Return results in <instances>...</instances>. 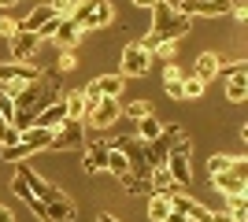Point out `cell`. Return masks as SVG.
I'll return each instance as SVG.
<instances>
[{
  "label": "cell",
  "mask_w": 248,
  "mask_h": 222,
  "mask_svg": "<svg viewBox=\"0 0 248 222\" xmlns=\"http://www.w3.org/2000/svg\"><path fill=\"white\" fill-rule=\"evenodd\" d=\"M126 89V78L123 74H100V78H93V82L82 89L85 100H119Z\"/></svg>",
  "instance_id": "9c48e42d"
},
{
  "label": "cell",
  "mask_w": 248,
  "mask_h": 222,
  "mask_svg": "<svg viewBox=\"0 0 248 222\" xmlns=\"http://www.w3.org/2000/svg\"><path fill=\"white\" fill-rule=\"evenodd\" d=\"M63 122H67V107H63V96L56 100V104L41 107V111L33 115V126H41V130H56V126H63Z\"/></svg>",
  "instance_id": "2e32d148"
},
{
  "label": "cell",
  "mask_w": 248,
  "mask_h": 222,
  "mask_svg": "<svg viewBox=\"0 0 248 222\" xmlns=\"http://www.w3.org/2000/svg\"><path fill=\"white\" fill-rule=\"evenodd\" d=\"M48 8L56 11V15H60V19H67V15H71V11L78 8V0H52Z\"/></svg>",
  "instance_id": "d590c367"
},
{
  "label": "cell",
  "mask_w": 248,
  "mask_h": 222,
  "mask_svg": "<svg viewBox=\"0 0 248 222\" xmlns=\"http://www.w3.org/2000/svg\"><path fill=\"white\" fill-rule=\"evenodd\" d=\"M19 137H22V130H15V126H0V148L19 145Z\"/></svg>",
  "instance_id": "d6a6232c"
},
{
  "label": "cell",
  "mask_w": 248,
  "mask_h": 222,
  "mask_svg": "<svg viewBox=\"0 0 248 222\" xmlns=\"http://www.w3.org/2000/svg\"><path fill=\"white\" fill-rule=\"evenodd\" d=\"M85 122H74V118H67L63 126H56L52 130V152H74V148H82L85 145Z\"/></svg>",
  "instance_id": "52a82bcc"
},
{
  "label": "cell",
  "mask_w": 248,
  "mask_h": 222,
  "mask_svg": "<svg viewBox=\"0 0 248 222\" xmlns=\"http://www.w3.org/2000/svg\"><path fill=\"white\" fill-rule=\"evenodd\" d=\"M200 4H222V8H230L233 0H200Z\"/></svg>",
  "instance_id": "f6af8a7d"
},
{
  "label": "cell",
  "mask_w": 248,
  "mask_h": 222,
  "mask_svg": "<svg viewBox=\"0 0 248 222\" xmlns=\"http://www.w3.org/2000/svg\"><path fill=\"white\" fill-rule=\"evenodd\" d=\"M167 222H186V219H182V215H174V211H170V219H167Z\"/></svg>",
  "instance_id": "bcb514c9"
},
{
  "label": "cell",
  "mask_w": 248,
  "mask_h": 222,
  "mask_svg": "<svg viewBox=\"0 0 248 222\" xmlns=\"http://www.w3.org/2000/svg\"><path fill=\"white\" fill-rule=\"evenodd\" d=\"M218 63H222L218 52H200L197 63H193V74H197L200 82H211V78H218Z\"/></svg>",
  "instance_id": "d6986e66"
},
{
  "label": "cell",
  "mask_w": 248,
  "mask_h": 222,
  "mask_svg": "<svg viewBox=\"0 0 248 222\" xmlns=\"http://www.w3.org/2000/svg\"><path fill=\"white\" fill-rule=\"evenodd\" d=\"M30 156H37L26 141H19V145H11V148H0V159L4 163H22V159H30Z\"/></svg>",
  "instance_id": "484cf974"
},
{
  "label": "cell",
  "mask_w": 248,
  "mask_h": 222,
  "mask_svg": "<svg viewBox=\"0 0 248 222\" xmlns=\"http://www.w3.org/2000/svg\"><path fill=\"white\" fill-rule=\"evenodd\" d=\"M211 222H233V219H230L226 211H211Z\"/></svg>",
  "instance_id": "7bdbcfd3"
},
{
  "label": "cell",
  "mask_w": 248,
  "mask_h": 222,
  "mask_svg": "<svg viewBox=\"0 0 248 222\" xmlns=\"http://www.w3.org/2000/svg\"><path fill=\"white\" fill-rule=\"evenodd\" d=\"M159 137H163V126H159L155 115L137 118V141H141V145H152V141H159Z\"/></svg>",
  "instance_id": "7402d4cb"
},
{
  "label": "cell",
  "mask_w": 248,
  "mask_h": 222,
  "mask_svg": "<svg viewBox=\"0 0 248 222\" xmlns=\"http://www.w3.org/2000/svg\"><path fill=\"white\" fill-rule=\"evenodd\" d=\"M163 141L167 145H178V141H186V130L178 126V122H170V126H163Z\"/></svg>",
  "instance_id": "e575fe53"
},
{
  "label": "cell",
  "mask_w": 248,
  "mask_h": 222,
  "mask_svg": "<svg viewBox=\"0 0 248 222\" xmlns=\"http://www.w3.org/2000/svg\"><path fill=\"white\" fill-rule=\"evenodd\" d=\"M33 78H41V71H37L33 63H11L8 59V63H0V93L15 100Z\"/></svg>",
  "instance_id": "277c9868"
},
{
  "label": "cell",
  "mask_w": 248,
  "mask_h": 222,
  "mask_svg": "<svg viewBox=\"0 0 248 222\" xmlns=\"http://www.w3.org/2000/svg\"><path fill=\"white\" fill-rule=\"evenodd\" d=\"M178 78H186V71H178L174 63H167V71H163V82H178Z\"/></svg>",
  "instance_id": "74e56055"
},
{
  "label": "cell",
  "mask_w": 248,
  "mask_h": 222,
  "mask_svg": "<svg viewBox=\"0 0 248 222\" xmlns=\"http://www.w3.org/2000/svg\"><path fill=\"white\" fill-rule=\"evenodd\" d=\"M148 219L152 222H167L170 219V200H167V196H152V200H148Z\"/></svg>",
  "instance_id": "f1b7e54d"
},
{
  "label": "cell",
  "mask_w": 248,
  "mask_h": 222,
  "mask_svg": "<svg viewBox=\"0 0 248 222\" xmlns=\"http://www.w3.org/2000/svg\"><path fill=\"white\" fill-rule=\"evenodd\" d=\"M226 100L230 104H245L248 100V71L226 74Z\"/></svg>",
  "instance_id": "ac0fdd59"
},
{
  "label": "cell",
  "mask_w": 248,
  "mask_h": 222,
  "mask_svg": "<svg viewBox=\"0 0 248 222\" xmlns=\"http://www.w3.org/2000/svg\"><path fill=\"white\" fill-rule=\"evenodd\" d=\"M189 156H193V145H189V141H178V145H170V152H167V163H163V167L170 170L174 185H189V181H193Z\"/></svg>",
  "instance_id": "8992f818"
},
{
  "label": "cell",
  "mask_w": 248,
  "mask_h": 222,
  "mask_svg": "<svg viewBox=\"0 0 248 222\" xmlns=\"http://www.w3.org/2000/svg\"><path fill=\"white\" fill-rule=\"evenodd\" d=\"M8 48H11V63H33V59L41 56V37H37V33L19 30L8 41Z\"/></svg>",
  "instance_id": "8fae6325"
},
{
  "label": "cell",
  "mask_w": 248,
  "mask_h": 222,
  "mask_svg": "<svg viewBox=\"0 0 248 222\" xmlns=\"http://www.w3.org/2000/svg\"><path fill=\"white\" fill-rule=\"evenodd\" d=\"M0 222H15V215H11V207H4V204H0Z\"/></svg>",
  "instance_id": "b9f144b4"
},
{
  "label": "cell",
  "mask_w": 248,
  "mask_h": 222,
  "mask_svg": "<svg viewBox=\"0 0 248 222\" xmlns=\"http://www.w3.org/2000/svg\"><path fill=\"white\" fill-rule=\"evenodd\" d=\"M63 107H67V118L82 122V118H85V107H89V100L82 96V89H67V93H63Z\"/></svg>",
  "instance_id": "ffe728a7"
},
{
  "label": "cell",
  "mask_w": 248,
  "mask_h": 222,
  "mask_svg": "<svg viewBox=\"0 0 248 222\" xmlns=\"http://www.w3.org/2000/svg\"><path fill=\"white\" fill-rule=\"evenodd\" d=\"M119 115H123V104L119 100H89V107H85V130H108L119 122Z\"/></svg>",
  "instance_id": "5b68a950"
},
{
  "label": "cell",
  "mask_w": 248,
  "mask_h": 222,
  "mask_svg": "<svg viewBox=\"0 0 248 222\" xmlns=\"http://www.w3.org/2000/svg\"><path fill=\"white\" fill-rule=\"evenodd\" d=\"M48 19H56V11L48 8V4H41V8H33L30 15H26V19H19V30H26V33H37L45 26V22Z\"/></svg>",
  "instance_id": "44dd1931"
},
{
  "label": "cell",
  "mask_w": 248,
  "mask_h": 222,
  "mask_svg": "<svg viewBox=\"0 0 248 222\" xmlns=\"http://www.w3.org/2000/svg\"><path fill=\"white\" fill-rule=\"evenodd\" d=\"M85 156H82V170L85 174H100L104 167H108V141H100V137H85Z\"/></svg>",
  "instance_id": "7c38bea8"
},
{
  "label": "cell",
  "mask_w": 248,
  "mask_h": 222,
  "mask_svg": "<svg viewBox=\"0 0 248 222\" xmlns=\"http://www.w3.org/2000/svg\"><path fill=\"white\" fill-rule=\"evenodd\" d=\"M226 215L233 222H248V196H226Z\"/></svg>",
  "instance_id": "83f0119b"
},
{
  "label": "cell",
  "mask_w": 248,
  "mask_h": 222,
  "mask_svg": "<svg viewBox=\"0 0 248 222\" xmlns=\"http://www.w3.org/2000/svg\"><path fill=\"white\" fill-rule=\"evenodd\" d=\"M189 22H193L189 15H182L178 8H170V4H163V0H155V8H152V30H148V37L141 41V48H145L148 56H155L159 44H178L189 33Z\"/></svg>",
  "instance_id": "7a4b0ae2"
},
{
  "label": "cell",
  "mask_w": 248,
  "mask_h": 222,
  "mask_svg": "<svg viewBox=\"0 0 248 222\" xmlns=\"http://www.w3.org/2000/svg\"><path fill=\"white\" fill-rule=\"evenodd\" d=\"M148 189H152V196H174L182 185H174V178H170V170L167 167H152V174H148Z\"/></svg>",
  "instance_id": "9a60e30c"
},
{
  "label": "cell",
  "mask_w": 248,
  "mask_h": 222,
  "mask_svg": "<svg viewBox=\"0 0 248 222\" xmlns=\"http://www.w3.org/2000/svg\"><path fill=\"white\" fill-rule=\"evenodd\" d=\"M170 211L182 215L186 222H211V207H207V204H200V200H193V196H189V192H182V189L170 196Z\"/></svg>",
  "instance_id": "30bf717a"
},
{
  "label": "cell",
  "mask_w": 248,
  "mask_h": 222,
  "mask_svg": "<svg viewBox=\"0 0 248 222\" xmlns=\"http://www.w3.org/2000/svg\"><path fill=\"white\" fill-rule=\"evenodd\" d=\"M71 19L78 22V30H100V26H111L115 22V8L111 0H78V8L71 11Z\"/></svg>",
  "instance_id": "3957f363"
},
{
  "label": "cell",
  "mask_w": 248,
  "mask_h": 222,
  "mask_svg": "<svg viewBox=\"0 0 248 222\" xmlns=\"http://www.w3.org/2000/svg\"><path fill=\"white\" fill-rule=\"evenodd\" d=\"M230 15H233L237 22H248V8H245V4H233V8H230Z\"/></svg>",
  "instance_id": "f35d334b"
},
{
  "label": "cell",
  "mask_w": 248,
  "mask_h": 222,
  "mask_svg": "<svg viewBox=\"0 0 248 222\" xmlns=\"http://www.w3.org/2000/svg\"><path fill=\"white\" fill-rule=\"evenodd\" d=\"M11 4H19V0H0V8H11Z\"/></svg>",
  "instance_id": "7dc6e473"
},
{
  "label": "cell",
  "mask_w": 248,
  "mask_h": 222,
  "mask_svg": "<svg viewBox=\"0 0 248 222\" xmlns=\"http://www.w3.org/2000/svg\"><path fill=\"white\" fill-rule=\"evenodd\" d=\"M63 96V74H41V78H33L26 89H22L11 104H15V122L11 126L15 130H30L33 126V115L41 111V107H48V104H56Z\"/></svg>",
  "instance_id": "6da1fadb"
},
{
  "label": "cell",
  "mask_w": 248,
  "mask_h": 222,
  "mask_svg": "<svg viewBox=\"0 0 248 222\" xmlns=\"http://www.w3.org/2000/svg\"><path fill=\"white\" fill-rule=\"evenodd\" d=\"M78 67V56L74 52H60V63H56V74H71Z\"/></svg>",
  "instance_id": "836d02e7"
},
{
  "label": "cell",
  "mask_w": 248,
  "mask_h": 222,
  "mask_svg": "<svg viewBox=\"0 0 248 222\" xmlns=\"http://www.w3.org/2000/svg\"><path fill=\"white\" fill-rule=\"evenodd\" d=\"M130 4H134V8H145V11L155 8V0H130Z\"/></svg>",
  "instance_id": "60d3db41"
},
{
  "label": "cell",
  "mask_w": 248,
  "mask_h": 222,
  "mask_svg": "<svg viewBox=\"0 0 248 222\" xmlns=\"http://www.w3.org/2000/svg\"><path fill=\"white\" fill-rule=\"evenodd\" d=\"M78 219V207H74L71 196H60V200L45 204V222H74Z\"/></svg>",
  "instance_id": "e0dca14e"
},
{
  "label": "cell",
  "mask_w": 248,
  "mask_h": 222,
  "mask_svg": "<svg viewBox=\"0 0 248 222\" xmlns=\"http://www.w3.org/2000/svg\"><path fill=\"white\" fill-rule=\"evenodd\" d=\"M0 126H4V122H0Z\"/></svg>",
  "instance_id": "c3c4849f"
},
{
  "label": "cell",
  "mask_w": 248,
  "mask_h": 222,
  "mask_svg": "<svg viewBox=\"0 0 248 222\" xmlns=\"http://www.w3.org/2000/svg\"><path fill=\"white\" fill-rule=\"evenodd\" d=\"M204 89H207V82H200L197 74H186V78H182V100H200Z\"/></svg>",
  "instance_id": "4316f807"
},
{
  "label": "cell",
  "mask_w": 248,
  "mask_h": 222,
  "mask_svg": "<svg viewBox=\"0 0 248 222\" xmlns=\"http://www.w3.org/2000/svg\"><path fill=\"white\" fill-rule=\"evenodd\" d=\"M0 122H4V126L15 122V104H11V96H4V93H0Z\"/></svg>",
  "instance_id": "1f68e13d"
},
{
  "label": "cell",
  "mask_w": 248,
  "mask_h": 222,
  "mask_svg": "<svg viewBox=\"0 0 248 222\" xmlns=\"http://www.w3.org/2000/svg\"><path fill=\"white\" fill-rule=\"evenodd\" d=\"M148 67H152V56L141 48V41H130L123 48V59H119V74L123 78H145Z\"/></svg>",
  "instance_id": "ba28073f"
},
{
  "label": "cell",
  "mask_w": 248,
  "mask_h": 222,
  "mask_svg": "<svg viewBox=\"0 0 248 222\" xmlns=\"http://www.w3.org/2000/svg\"><path fill=\"white\" fill-rule=\"evenodd\" d=\"M211 185H215V192H222V196H248V174H237V170L215 174Z\"/></svg>",
  "instance_id": "4fadbf2b"
},
{
  "label": "cell",
  "mask_w": 248,
  "mask_h": 222,
  "mask_svg": "<svg viewBox=\"0 0 248 222\" xmlns=\"http://www.w3.org/2000/svg\"><path fill=\"white\" fill-rule=\"evenodd\" d=\"M15 33H19V19H11V15H0V37H4V41H11Z\"/></svg>",
  "instance_id": "4dcf8cb0"
},
{
  "label": "cell",
  "mask_w": 248,
  "mask_h": 222,
  "mask_svg": "<svg viewBox=\"0 0 248 222\" xmlns=\"http://www.w3.org/2000/svg\"><path fill=\"white\" fill-rule=\"evenodd\" d=\"M123 111H126V115H130V118L137 122V118L152 115V104H148V100H130V104H123Z\"/></svg>",
  "instance_id": "f546056e"
},
{
  "label": "cell",
  "mask_w": 248,
  "mask_h": 222,
  "mask_svg": "<svg viewBox=\"0 0 248 222\" xmlns=\"http://www.w3.org/2000/svg\"><path fill=\"white\" fill-rule=\"evenodd\" d=\"M167 152H170V145H167L163 137L152 141V145H145V163H148V167H163V163H167Z\"/></svg>",
  "instance_id": "d4e9b609"
},
{
  "label": "cell",
  "mask_w": 248,
  "mask_h": 222,
  "mask_svg": "<svg viewBox=\"0 0 248 222\" xmlns=\"http://www.w3.org/2000/svg\"><path fill=\"white\" fill-rule=\"evenodd\" d=\"M96 222H119V219H115V215H108V211H100V215H96Z\"/></svg>",
  "instance_id": "ee69618b"
},
{
  "label": "cell",
  "mask_w": 248,
  "mask_h": 222,
  "mask_svg": "<svg viewBox=\"0 0 248 222\" xmlns=\"http://www.w3.org/2000/svg\"><path fill=\"white\" fill-rule=\"evenodd\" d=\"M104 170H108V174H115V178H126V174H130V159H126L123 152L111 145V148H108V167H104Z\"/></svg>",
  "instance_id": "cb8c5ba5"
},
{
  "label": "cell",
  "mask_w": 248,
  "mask_h": 222,
  "mask_svg": "<svg viewBox=\"0 0 248 222\" xmlns=\"http://www.w3.org/2000/svg\"><path fill=\"white\" fill-rule=\"evenodd\" d=\"M155 56H163V59H174V44H159V48H155Z\"/></svg>",
  "instance_id": "ab89813d"
},
{
  "label": "cell",
  "mask_w": 248,
  "mask_h": 222,
  "mask_svg": "<svg viewBox=\"0 0 248 222\" xmlns=\"http://www.w3.org/2000/svg\"><path fill=\"white\" fill-rule=\"evenodd\" d=\"M19 141H26V145H30L33 152H41V148H48V145H52V130L30 126V130H22V137H19Z\"/></svg>",
  "instance_id": "603a6c76"
},
{
  "label": "cell",
  "mask_w": 248,
  "mask_h": 222,
  "mask_svg": "<svg viewBox=\"0 0 248 222\" xmlns=\"http://www.w3.org/2000/svg\"><path fill=\"white\" fill-rule=\"evenodd\" d=\"M82 41V30H78V22L67 15V19H60V26H56V33H52V44L60 48V52H74V44Z\"/></svg>",
  "instance_id": "5bb4252c"
},
{
  "label": "cell",
  "mask_w": 248,
  "mask_h": 222,
  "mask_svg": "<svg viewBox=\"0 0 248 222\" xmlns=\"http://www.w3.org/2000/svg\"><path fill=\"white\" fill-rule=\"evenodd\" d=\"M163 89H167L170 100H182V78H178V82H163Z\"/></svg>",
  "instance_id": "8d00e7d4"
}]
</instances>
